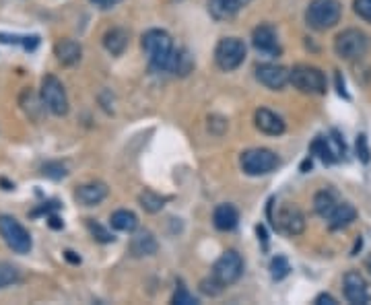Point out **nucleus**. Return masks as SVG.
Listing matches in <instances>:
<instances>
[{"mask_svg":"<svg viewBox=\"0 0 371 305\" xmlns=\"http://www.w3.org/2000/svg\"><path fill=\"white\" fill-rule=\"evenodd\" d=\"M0 235H2L4 244L12 252H17V254H29V250H31V235H29V231L15 217H8V215L0 217Z\"/></svg>","mask_w":371,"mask_h":305,"instance_id":"423d86ee","label":"nucleus"},{"mask_svg":"<svg viewBox=\"0 0 371 305\" xmlns=\"http://www.w3.org/2000/svg\"><path fill=\"white\" fill-rule=\"evenodd\" d=\"M192 68H194V60L188 54V50H175L173 58H171V64H169V72L186 77Z\"/></svg>","mask_w":371,"mask_h":305,"instance_id":"b1692460","label":"nucleus"},{"mask_svg":"<svg viewBox=\"0 0 371 305\" xmlns=\"http://www.w3.org/2000/svg\"><path fill=\"white\" fill-rule=\"evenodd\" d=\"M370 50V35L361 29H345L334 39V52L343 60H359Z\"/></svg>","mask_w":371,"mask_h":305,"instance_id":"7ed1b4c3","label":"nucleus"},{"mask_svg":"<svg viewBox=\"0 0 371 305\" xmlns=\"http://www.w3.org/2000/svg\"><path fill=\"white\" fill-rule=\"evenodd\" d=\"M316 305H336V299L328 293H322V295L316 297Z\"/></svg>","mask_w":371,"mask_h":305,"instance_id":"c9c22d12","label":"nucleus"},{"mask_svg":"<svg viewBox=\"0 0 371 305\" xmlns=\"http://www.w3.org/2000/svg\"><path fill=\"white\" fill-rule=\"evenodd\" d=\"M173 304L178 305H196L198 304V299L194 297V295H190L188 293V289L180 283V287H178V291H175V295H173V299H171Z\"/></svg>","mask_w":371,"mask_h":305,"instance_id":"2f4dec72","label":"nucleus"},{"mask_svg":"<svg viewBox=\"0 0 371 305\" xmlns=\"http://www.w3.org/2000/svg\"><path fill=\"white\" fill-rule=\"evenodd\" d=\"M278 167V157L270 149H249L242 155V169L247 175H266Z\"/></svg>","mask_w":371,"mask_h":305,"instance_id":"1a4fd4ad","label":"nucleus"},{"mask_svg":"<svg viewBox=\"0 0 371 305\" xmlns=\"http://www.w3.org/2000/svg\"><path fill=\"white\" fill-rule=\"evenodd\" d=\"M256 79L264 87H268L272 91H280L289 83V70L283 66H276V64H260L256 68Z\"/></svg>","mask_w":371,"mask_h":305,"instance_id":"4468645a","label":"nucleus"},{"mask_svg":"<svg viewBox=\"0 0 371 305\" xmlns=\"http://www.w3.org/2000/svg\"><path fill=\"white\" fill-rule=\"evenodd\" d=\"M64 258L68 260V262H73V264H81V258L79 256H75V252H64Z\"/></svg>","mask_w":371,"mask_h":305,"instance_id":"4c0bfd02","label":"nucleus"},{"mask_svg":"<svg viewBox=\"0 0 371 305\" xmlns=\"http://www.w3.org/2000/svg\"><path fill=\"white\" fill-rule=\"evenodd\" d=\"M110 223H112L114 229H118V231H128V233L134 231V229L138 227V219H136V215L130 213V210H116V213L112 215Z\"/></svg>","mask_w":371,"mask_h":305,"instance_id":"393cba45","label":"nucleus"},{"mask_svg":"<svg viewBox=\"0 0 371 305\" xmlns=\"http://www.w3.org/2000/svg\"><path fill=\"white\" fill-rule=\"evenodd\" d=\"M106 196H108V186L102 184V181L83 184V186H79L77 192H75L77 202L83 204V206H95V204H99Z\"/></svg>","mask_w":371,"mask_h":305,"instance_id":"2eb2a0df","label":"nucleus"},{"mask_svg":"<svg viewBox=\"0 0 371 305\" xmlns=\"http://www.w3.org/2000/svg\"><path fill=\"white\" fill-rule=\"evenodd\" d=\"M355 219H357L355 206L349 204V202H341L336 206V210L328 217V225H330V229H343V227L351 225Z\"/></svg>","mask_w":371,"mask_h":305,"instance_id":"4be33fe9","label":"nucleus"},{"mask_svg":"<svg viewBox=\"0 0 371 305\" xmlns=\"http://www.w3.org/2000/svg\"><path fill=\"white\" fill-rule=\"evenodd\" d=\"M95 6H99V8H110V6H116L118 2H122V0H91Z\"/></svg>","mask_w":371,"mask_h":305,"instance_id":"e433bc0d","label":"nucleus"},{"mask_svg":"<svg viewBox=\"0 0 371 305\" xmlns=\"http://www.w3.org/2000/svg\"><path fill=\"white\" fill-rule=\"evenodd\" d=\"M244 275V260L236 250H227L213 266V277L223 285H234Z\"/></svg>","mask_w":371,"mask_h":305,"instance_id":"6e6552de","label":"nucleus"},{"mask_svg":"<svg viewBox=\"0 0 371 305\" xmlns=\"http://www.w3.org/2000/svg\"><path fill=\"white\" fill-rule=\"evenodd\" d=\"M343 14V6L339 0H312L305 10V21L316 31L332 29Z\"/></svg>","mask_w":371,"mask_h":305,"instance_id":"f03ea898","label":"nucleus"},{"mask_svg":"<svg viewBox=\"0 0 371 305\" xmlns=\"http://www.w3.org/2000/svg\"><path fill=\"white\" fill-rule=\"evenodd\" d=\"M272 225L287 235H299L305 229V217L295 204L285 202L278 206L276 215L272 217Z\"/></svg>","mask_w":371,"mask_h":305,"instance_id":"9d476101","label":"nucleus"},{"mask_svg":"<svg viewBox=\"0 0 371 305\" xmlns=\"http://www.w3.org/2000/svg\"><path fill=\"white\" fill-rule=\"evenodd\" d=\"M345 297L349 304L355 305H365L371 302L370 287H368V281L361 277V273L357 270H349L345 275Z\"/></svg>","mask_w":371,"mask_h":305,"instance_id":"f8f14e48","label":"nucleus"},{"mask_svg":"<svg viewBox=\"0 0 371 305\" xmlns=\"http://www.w3.org/2000/svg\"><path fill=\"white\" fill-rule=\"evenodd\" d=\"M312 151L316 152L324 163L332 165L336 161H341L347 152V147H345V141L339 137V132L334 130L332 137H318L312 145Z\"/></svg>","mask_w":371,"mask_h":305,"instance_id":"9b49d317","label":"nucleus"},{"mask_svg":"<svg viewBox=\"0 0 371 305\" xmlns=\"http://www.w3.org/2000/svg\"><path fill=\"white\" fill-rule=\"evenodd\" d=\"M339 204H341V200L336 198V194H334L332 190H322V192H318V194L314 196V208H316V213H318L322 219H326V221H328V217L336 210Z\"/></svg>","mask_w":371,"mask_h":305,"instance_id":"412c9836","label":"nucleus"},{"mask_svg":"<svg viewBox=\"0 0 371 305\" xmlns=\"http://www.w3.org/2000/svg\"><path fill=\"white\" fill-rule=\"evenodd\" d=\"M200 291L207 293V295H219V293L223 291V285H221L215 277H211V279H207V281L200 283Z\"/></svg>","mask_w":371,"mask_h":305,"instance_id":"473e14b6","label":"nucleus"},{"mask_svg":"<svg viewBox=\"0 0 371 305\" xmlns=\"http://www.w3.org/2000/svg\"><path fill=\"white\" fill-rule=\"evenodd\" d=\"M41 101L54 116L68 114V97H66L64 85L52 75L44 77L41 81Z\"/></svg>","mask_w":371,"mask_h":305,"instance_id":"0eeeda50","label":"nucleus"},{"mask_svg":"<svg viewBox=\"0 0 371 305\" xmlns=\"http://www.w3.org/2000/svg\"><path fill=\"white\" fill-rule=\"evenodd\" d=\"M370 147H368V137L365 135H359L357 137V157L363 161V163H370Z\"/></svg>","mask_w":371,"mask_h":305,"instance_id":"72a5a7b5","label":"nucleus"},{"mask_svg":"<svg viewBox=\"0 0 371 305\" xmlns=\"http://www.w3.org/2000/svg\"><path fill=\"white\" fill-rule=\"evenodd\" d=\"M87 227H89V231L93 233V237H95L97 242H102V244H110V242H114V237H112L99 223H95V221H87Z\"/></svg>","mask_w":371,"mask_h":305,"instance_id":"7c9ffc66","label":"nucleus"},{"mask_svg":"<svg viewBox=\"0 0 371 305\" xmlns=\"http://www.w3.org/2000/svg\"><path fill=\"white\" fill-rule=\"evenodd\" d=\"M365 266H368V270H370V275H371V256L365 260Z\"/></svg>","mask_w":371,"mask_h":305,"instance_id":"ea45409f","label":"nucleus"},{"mask_svg":"<svg viewBox=\"0 0 371 305\" xmlns=\"http://www.w3.org/2000/svg\"><path fill=\"white\" fill-rule=\"evenodd\" d=\"M157 239H155V235L151 233V231H138V233H134V237H132V242H130V252H132V256H136V258H144V256H153L155 252H157Z\"/></svg>","mask_w":371,"mask_h":305,"instance_id":"a211bd4d","label":"nucleus"},{"mask_svg":"<svg viewBox=\"0 0 371 305\" xmlns=\"http://www.w3.org/2000/svg\"><path fill=\"white\" fill-rule=\"evenodd\" d=\"M50 227H54V229H62L60 219H58V217H50Z\"/></svg>","mask_w":371,"mask_h":305,"instance_id":"58836bf2","label":"nucleus"},{"mask_svg":"<svg viewBox=\"0 0 371 305\" xmlns=\"http://www.w3.org/2000/svg\"><path fill=\"white\" fill-rule=\"evenodd\" d=\"M256 128L268 137H278L285 132V122L280 116H276L274 112L266 110V108H260L256 112Z\"/></svg>","mask_w":371,"mask_h":305,"instance_id":"dca6fc26","label":"nucleus"},{"mask_svg":"<svg viewBox=\"0 0 371 305\" xmlns=\"http://www.w3.org/2000/svg\"><path fill=\"white\" fill-rule=\"evenodd\" d=\"M353 6H355V12H357L361 19H365V21H370L371 23V0H355Z\"/></svg>","mask_w":371,"mask_h":305,"instance_id":"f704fd0d","label":"nucleus"},{"mask_svg":"<svg viewBox=\"0 0 371 305\" xmlns=\"http://www.w3.org/2000/svg\"><path fill=\"white\" fill-rule=\"evenodd\" d=\"M247 4H249V0H211L209 10L215 19L227 21V19H234Z\"/></svg>","mask_w":371,"mask_h":305,"instance_id":"f3484780","label":"nucleus"},{"mask_svg":"<svg viewBox=\"0 0 371 305\" xmlns=\"http://www.w3.org/2000/svg\"><path fill=\"white\" fill-rule=\"evenodd\" d=\"M289 83L299 89L301 93L322 95L326 93V77L320 68L310 64H299L293 70H289Z\"/></svg>","mask_w":371,"mask_h":305,"instance_id":"20e7f679","label":"nucleus"},{"mask_svg":"<svg viewBox=\"0 0 371 305\" xmlns=\"http://www.w3.org/2000/svg\"><path fill=\"white\" fill-rule=\"evenodd\" d=\"M138 202H140V206L146 210V213H159L163 206H165V198L163 196H159V194H155V192H151V190H144L140 196H138Z\"/></svg>","mask_w":371,"mask_h":305,"instance_id":"a878e982","label":"nucleus"},{"mask_svg":"<svg viewBox=\"0 0 371 305\" xmlns=\"http://www.w3.org/2000/svg\"><path fill=\"white\" fill-rule=\"evenodd\" d=\"M213 221H215V227L219 231H231L240 223V213H238V208L234 204H219L215 208Z\"/></svg>","mask_w":371,"mask_h":305,"instance_id":"6ab92c4d","label":"nucleus"},{"mask_svg":"<svg viewBox=\"0 0 371 305\" xmlns=\"http://www.w3.org/2000/svg\"><path fill=\"white\" fill-rule=\"evenodd\" d=\"M19 281V270L12 264L0 262V287H8Z\"/></svg>","mask_w":371,"mask_h":305,"instance_id":"cd10ccee","label":"nucleus"},{"mask_svg":"<svg viewBox=\"0 0 371 305\" xmlns=\"http://www.w3.org/2000/svg\"><path fill=\"white\" fill-rule=\"evenodd\" d=\"M104 46L112 56H120L128 48V31L122 27H114L104 35Z\"/></svg>","mask_w":371,"mask_h":305,"instance_id":"5701e85b","label":"nucleus"},{"mask_svg":"<svg viewBox=\"0 0 371 305\" xmlns=\"http://www.w3.org/2000/svg\"><path fill=\"white\" fill-rule=\"evenodd\" d=\"M251 43H254L256 52H260V54H264L268 58H274V56L280 54L276 31L270 25H258L254 29V33H251Z\"/></svg>","mask_w":371,"mask_h":305,"instance_id":"ddd939ff","label":"nucleus"},{"mask_svg":"<svg viewBox=\"0 0 371 305\" xmlns=\"http://www.w3.org/2000/svg\"><path fill=\"white\" fill-rule=\"evenodd\" d=\"M246 60V43L238 37H223L215 48V62L221 70L231 72Z\"/></svg>","mask_w":371,"mask_h":305,"instance_id":"39448f33","label":"nucleus"},{"mask_svg":"<svg viewBox=\"0 0 371 305\" xmlns=\"http://www.w3.org/2000/svg\"><path fill=\"white\" fill-rule=\"evenodd\" d=\"M142 48L149 54V62H151L153 70H169L175 48H173V41L167 31L149 29L142 35Z\"/></svg>","mask_w":371,"mask_h":305,"instance_id":"f257e3e1","label":"nucleus"},{"mask_svg":"<svg viewBox=\"0 0 371 305\" xmlns=\"http://www.w3.org/2000/svg\"><path fill=\"white\" fill-rule=\"evenodd\" d=\"M54 50H56L58 60H60L64 66H73V64H77V62L81 60V54H83L81 46H79L77 41H73V39H60V41L56 43Z\"/></svg>","mask_w":371,"mask_h":305,"instance_id":"aec40b11","label":"nucleus"},{"mask_svg":"<svg viewBox=\"0 0 371 305\" xmlns=\"http://www.w3.org/2000/svg\"><path fill=\"white\" fill-rule=\"evenodd\" d=\"M41 171H44V175H48V177H52V179H62V177L66 175V167H64L60 161H50V163H46V165L41 167Z\"/></svg>","mask_w":371,"mask_h":305,"instance_id":"c756f323","label":"nucleus"},{"mask_svg":"<svg viewBox=\"0 0 371 305\" xmlns=\"http://www.w3.org/2000/svg\"><path fill=\"white\" fill-rule=\"evenodd\" d=\"M0 41L2 43H23L27 50H33L37 46V37L31 35V37H19V35H8V33H0Z\"/></svg>","mask_w":371,"mask_h":305,"instance_id":"c85d7f7f","label":"nucleus"},{"mask_svg":"<svg viewBox=\"0 0 371 305\" xmlns=\"http://www.w3.org/2000/svg\"><path fill=\"white\" fill-rule=\"evenodd\" d=\"M289 270H291V266H289V262H287L285 256L272 258V262H270V275H272L274 281H283V279L289 275Z\"/></svg>","mask_w":371,"mask_h":305,"instance_id":"bb28decb","label":"nucleus"}]
</instances>
